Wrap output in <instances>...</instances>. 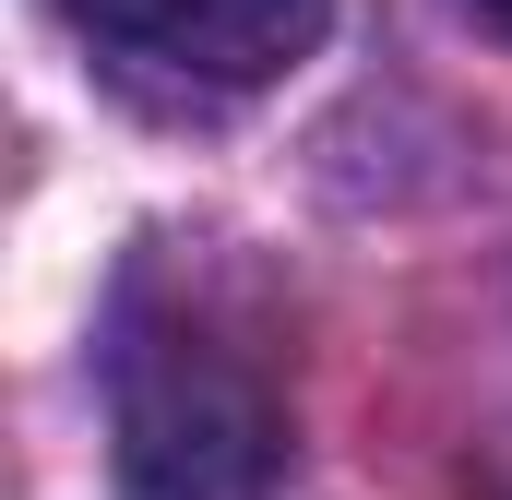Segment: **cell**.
Returning a JSON list of instances; mask_svg holds the SVG:
<instances>
[{
	"instance_id": "obj_1",
	"label": "cell",
	"mask_w": 512,
	"mask_h": 500,
	"mask_svg": "<svg viewBox=\"0 0 512 500\" xmlns=\"http://www.w3.org/2000/svg\"><path fill=\"white\" fill-rule=\"evenodd\" d=\"M120 477L143 500H262L286 465V393L262 346L191 286H131L108 334Z\"/></svg>"
},
{
	"instance_id": "obj_2",
	"label": "cell",
	"mask_w": 512,
	"mask_h": 500,
	"mask_svg": "<svg viewBox=\"0 0 512 500\" xmlns=\"http://www.w3.org/2000/svg\"><path fill=\"white\" fill-rule=\"evenodd\" d=\"M84 36H108L131 60L179 72V84H274L322 48V12L334 0H60Z\"/></svg>"
},
{
	"instance_id": "obj_3",
	"label": "cell",
	"mask_w": 512,
	"mask_h": 500,
	"mask_svg": "<svg viewBox=\"0 0 512 500\" xmlns=\"http://www.w3.org/2000/svg\"><path fill=\"white\" fill-rule=\"evenodd\" d=\"M477 12H489V24H501V36H512V0H477Z\"/></svg>"
},
{
	"instance_id": "obj_4",
	"label": "cell",
	"mask_w": 512,
	"mask_h": 500,
	"mask_svg": "<svg viewBox=\"0 0 512 500\" xmlns=\"http://www.w3.org/2000/svg\"><path fill=\"white\" fill-rule=\"evenodd\" d=\"M501 500H512V453H501Z\"/></svg>"
}]
</instances>
